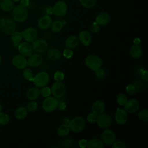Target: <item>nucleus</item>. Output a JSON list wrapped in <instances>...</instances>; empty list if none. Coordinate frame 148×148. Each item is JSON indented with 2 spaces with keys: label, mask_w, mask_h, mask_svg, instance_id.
<instances>
[{
  "label": "nucleus",
  "mask_w": 148,
  "mask_h": 148,
  "mask_svg": "<svg viewBox=\"0 0 148 148\" xmlns=\"http://www.w3.org/2000/svg\"><path fill=\"white\" fill-rule=\"evenodd\" d=\"M28 114V110L25 106H19L17 108L15 111V117L18 120L24 119Z\"/></svg>",
  "instance_id": "cd10ccee"
},
{
  "label": "nucleus",
  "mask_w": 148,
  "mask_h": 148,
  "mask_svg": "<svg viewBox=\"0 0 148 148\" xmlns=\"http://www.w3.org/2000/svg\"><path fill=\"white\" fill-rule=\"evenodd\" d=\"M97 115L95 114L94 113H89L87 116V120L90 123H94L96 122V119H97Z\"/></svg>",
  "instance_id": "37998d69"
},
{
  "label": "nucleus",
  "mask_w": 148,
  "mask_h": 148,
  "mask_svg": "<svg viewBox=\"0 0 148 148\" xmlns=\"http://www.w3.org/2000/svg\"><path fill=\"white\" fill-rule=\"evenodd\" d=\"M27 65L31 67H37L40 65L43 62V57L40 53L32 54L28 57V60H27Z\"/></svg>",
  "instance_id": "ddd939ff"
},
{
  "label": "nucleus",
  "mask_w": 148,
  "mask_h": 148,
  "mask_svg": "<svg viewBox=\"0 0 148 148\" xmlns=\"http://www.w3.org/2000/svg\"><path fill=\"white\" fill-rule=\"evenodd\" d=\"M103 146V143L100 139L93 138L87 141V147L88 148H102Z\"/></svg>",
  "instance_id": "bb28decb"
},
{
  "label": "nucleus",
  "mask_w": 148,
  "mask_h": 148,
  "mask_svg": "<svg viewBox=\"0 0 148 148\" xmlns=\"http://www.w3.org/2000/svg\"><path fill=\"white\" fill-rule=\"evenodd\" d=\"M51 18L47 15L42 16L38 21V25L42 29H46L50 27L52 23Z\"/></svg>",
  "instance_id": "6ab92c4d"
},
{
  "label": "nucleus",
  "mask_w": 148,
  "mask_h": 148,
  "mask_svg": "<svg viewBox=\"0 0 148 148\" xmlns=\"http://www.w3.org/2000/svg\"><path fill=\"white\" fill-rule=\"evenodd\" d=\"M2 105H1V104L0 103V112H1V110H2Z\"/></svg>",
  "instance_id": "5fc2aeb1"
},
{
  "label": "nucleus",
  "mask_w": 148,
  "mask_h": 148,
  "mask_svg": "<svg viewBox=\"0 0 148 148\" xmlns=\"http://www.w3.org/2000/svg\"><path fill=\"white\" fill-rule=\"evenodd\" d=\"M69 128L67 124H62L60 125L57 130V132L58 136H64L67 135L69 132Z\"/></svg>",
  "instance_id": "c756f323"
},
{
  "label": "nucleus",
  "mask_w": 148,
  "mask_h": 148,
  "mask_svg": "<svg viewBox=\"0 0 148 148\" xmlns=\"http://www.w3.org/2000/svg\"><path fill=\"white\" fill-rule=\"evenodd\" d=\"M138 118L142 121H147L148 110L147 109H142L138 113Z\"/></svg>",
  "instance_id": "c9c22d12"
},
{
  "label": "nucleus",
  "mask_w": 148,
  "mask_h": 148,
  "mask_svg": "<svg viewBox=\"0 0 148 148\" xmlns=\"http://www.w3.org/2000/svg\"><path fill=\"white\" fill-rule=\"evenodd\" d=\"M27 109L29 112H34L38 108V103L35 101H31L27 105Z\"/></svg>",
  "instance_id": "4c0bfd02"
},
{
  "label": "nucleus",
  "mask_w": 148,
  "mask_h": 148,
  "mask_svg": "<svg viewBox=\"0 0 148 148\" xmlns=\"http://www.w3.org/2000/svg\"><path fill=\"white\" fill-rule=\"evenodd\" d=\"M73 51L72 50V49H68V48H66L63 51V56L64 57H65L66 58H71L72 56H73Z\"/></svg>",
  "instance_id": "79ce46f5"
},
{
  "label": "nucleus",
  "mask_w": 148,
  "mask_h": 148,
  "mask_svg": "<svg viewBox=\"0 0 148 148\" xmlns=\"http://www.w3.org/2000/svg\"><path fill=\"white\" fill-rule=\"evenodd\" d=\"M101 139L103 143L111 145L116 140V135L111 130H105L101 134Z\"/></svg>",
  "instance_id": "f8f14e48"
},
{
  "label": "nucleus",
  "mask_w": 148,
  "mask_h": 148,
  "mask_svg": "<svg viewBox=\"0 0 148 148\" xmlns=\"http://www.w3.org/2000/svg\"><path fill=\"white\" fill-rule=\"evenodd\" d=\"M50 27L51 30L53 33H58L62 30L63 24L61 21H54V22H52Z\"/></svg>",
  "instance_id": "7c9ffc66"
},
{
  "label": "nucleus",
  "mask_w": 148,
  "mask_h": 148,
  "mask_svg": "<svg viewBox=\"0 0 148 148\" xmlns=\"http://www.w3.org/2000/svg\"><path fill=\"white\" fill-rule=\"evenodd\" d=\"M66 103H65V102H64L63 101H58V108L61 110H64L65 108H66Z\"/></svg>",
  "instance_id": "09e8293b"
},
{
  "label": "nucleus",
  "mask_w": 148,
  "mask_h": 148,
  "mask_svg": "<svg viewBox=\"0 0 148 148\" xmlns=\"http://www.w3.org/2000/svg\"><path fill=\"white\" fill-rule=\"evenodd\" d=\"M12 64L18 69H24L27 65V60L21 54L14 56L12 58Z\"/></svg>",
  "instance_id": "f3484780"
},
{
  "label": "nucleus",
  "mask_w": 148,
  "mask_h": 148,
  "mask_svg": "<svg viewBox=\"0 0 148 148\" xmlns=\"http://www.w3.org/2000/svg\"><path fill=\"white\" fill-rule=\"evenodd\" d=\"M49 78V75L47 72L42 71L38 73L34 76L32 82L36 87L41 88L46 86L48 84Z\"/></svg>",
  "instance_id": "423d86ee"
},
{
  "label": "nucleus",
  "mask_w": 148,
  "mask_h": 148,
  "mask_svg": "<svg viewBox=\"0 0 148 148\" xmlns=\"http://www.w3.org/2000/svg\"><path fill=\"white\" fill-rule=\"evenodd\" d=\"M18 50L20 54L24 57H29L34 51L31 45L26 41L22 42L18 45Z\"/></svg>",
  "instance_id": "4468645a"
},
{
  "label": "nucleus",
  "mask_w": 148,
  "mask_h": 148,
  "mask_svg": "<svg viewBox=\"0 0 148 148\" xmlns=\"http://www.w3.org/2000/svg\"><path fill=\"white\" fill-rule=\"evenodd\" d=\"M99 29H100L99 25L97 23H96L95 21V22H94L91 24L90 29V31L92 33H93V34H97L99 31Z\"/></svg>",
  "instance_id": "a19ab883"
},
{
  "label": "nucleus",
  "mask_w": 148,
  "mask_h": 148,
  "mask_svg": "<svg viewBox=\"0 0 148 148\" xmlns=\"http://www.w3.org/2000/svg\"><path fill=\"white\" fill-rule=\"evenodd\" d=\"M23 76L25 80L28 81H32L34 77V72L31 69L27 68L23 71Z\"/></svg>",
  "instance_id": "473e14b6"
},
{
  "label": "nucleus",
  "mask_w": 148,
  "mask_h": 148,
  "mask_svg": "<svg viewBox=\"0 0 148 148\" xmlns=\"http://www.w3.org/2000/svg\"><path fill=\"white\" fill-rule=\"evenodd\" d=\"M51 94V89L49 87L44 86L41 87V89L40 90V94L43 97H47L50 95Z\"/></svg>",
  "instance_id": "e433bc0d"
},
{
  "label": "nucleus",
  "mask_w": 148,
  "mask_h": 148,
  "mask_svg": "<svg viewBox=\"0 0 148 148\" xmlns=\"http://www.w3.org/2000/svg\"><path fill=\"white\" fill-rule=\"evenodd\" d=\"M110 20L109 14L106 12H101L95 17V22L99 25L105 26L107 25Z\"/></svg>",
  "instance_id": "412c9836"
},
{
  "label": "nucleus",
  "mask_w": 148,
  "mask_h": 148,
  "mask_svg": "<svg viewBox=\"0 0 148 148\" xmlns=\"http://www.w3.org/2000/svg\"><path fill=\"white\" fill-rule=\"evenodd\" d=\"M78 39L79 42L85 46H88L92 41L91 35L87 31H82L79 34Z\"/></svg>",
  "instance_id": "a211bd4d"
},
{
  "label": "nucleus",
  "mask_w": 148,
  "mask_h": 148,
  "mask_svg": "<svg viewBox=\"0 0 148 148\" xmlns=\"http://www.w3.org/2000/svg\"><path fill=\"white\" fill-rule=\"evenodd\" d=\"M65 86L62 82H54L51 88V92L53 97L56 98H61L63 97L65 94Z\"/></svg>",
  "instance_id": "0eeeda50"
},
{
  "label": "nucleus",
  "mask_w": 148,
  "mask_h": 148,
  "mask_svg": "<svg viewBox=\"0 0 148 148\" xmlns=\"http://www.w3.org/2000/svg\"><path fill=\"white\" fill-rule=\"evenodd\" d=\"M130 54L133 58H139L142 55V50L138 45L134 44L130 47Z\"/></svg>",
  "instance_id": "393cba45"
},
{
  "label": "nucleus",
  "mask_w": 148,
  "mask_h": 148,
  "mask_svg": "<svg viewBox=\"0 0 148 148\" xmlns=\"http://www.w3.org/2000/svg\"><path fill=\"white\" fill-rule=\"evenodd\" d=\"M58 100L54 97L49 96L45 97L42 102L43 109L46 112L54 111L58 107Z\"/></svg>",
  "instance_id": "39448f33"
},
{
  "label": "nucleus",
  "mask_w": 148,
  "mask_h": 148,
  "mask_svg": "<svg viewBox=\"0 0 148 148\" xmlns=\"http://www.w3.org/2000/svg\"><path fill=\"white\" fill-rule=\"evenodd\" d=\"M13 45L14 46H17L20 42L21 41L23 37L21 32H16L14 31L13 33L11 34V38H10Z\"/></svg>",
  "instance_id": "c85d7f7f"
},
{
  "label": "nucleus",
  "mask_w": 148,
  "mask_h": 148,
  "mask_svg": "<svg viewBox=\"0 0 148 148\" xmlns=\"http://www.w3.org/2000/svg\"><path fill=\"white\" fill-rule=\"evenodd\" d=\"M124 110L130 113H132L136 112L139 108V102L136 99H131L127 100V102L124 105Z\"/></svg>",
  "instance_id": "2eb2a0df"
},
{
  "label": "nucleus",
  "mask_w": 148,
  "mask_h": 148,
  "mask_svg": "<svg viewBox=\"0 0 148 148\" xmlns=\"http://www.w3.org/2000/svg\"><path fill=\"white\" fill-rule=\"evenodd\" d=\"M64 73L60 71H56L54 74V79L56 82H62L64 79Z\"/></svg>",
  "instance_id": "58836bf2"
},
{
  "label": "nucleus",
  "mask_w": 148,
  "mask_h": 148,
  "mask_svg": "<svg viewBox=\"0 0 148 148\" xmlns=\"http://www.w3.org/2000/svg\"><path fill=\"white\" fill-rule=\"evenodd\" d=\"M21 35L24 40L29 43L32 42L37 38L38 32L35 28L29 27L23 30L21 32Z\"/></svg>",
  "instance_id": "1a4fd4ad"
},
{
  "label": "nucleus",
  "mask_w": 148,
  "mask_h": 148,
  "mask_svg": "<svg viewBox=\"0 0 148 148\" xmlns=\"http://www.w3.org/2000/svg\"><path fill=\"white\" fill-rule=\"evenodd\" d=\"M10 121L9 116L8 114L3 112H0V125H5L9 123Z\"/></svg>",
  "instance_id": "72a5a7b5"
},
{
  "label": "nucleus",
  "mask_w": 148,
  "mask_h": 148,
  "mask_svg": "<svg viewBox=\"0 0 148 148\" xmlns=\"http://www.w3.org/2000/svg\"><path fill=\"white\" fill-rule=\"evenodd\" d=\"M126 91L130 95H133L136 92V88L134 84H130L126 87Z\"/></svg>",
  "instance_id": "ea45409f"
},
{
  "label": "nucleus",
  "mask_w": 148,
  "mask_h": 148,
  "mask_svg": "<svg viewBox=\"0 0 148 148\" xmlns=\"http://www.w3.org/2000/svg\"><path fill=\"white\" fill-rule=\"evenodd\" d=\"M69 130L74 132H80L83 131L86 125L84 119L80 116H77L69 121L68 124Z\"/></svg>",
  "instance_id": "20e7f679"
},
{
  "label": "nucleus",
  "mask_w": 148,
  "mask_h": 148,
  "mask_svg": "<svg viewBox=\"0 0 148 148\" xmlns=\"http://www.w3.org/2000/svg\"><path fill=\"white\" fill-rule=\"evenodd\" d=\"M28 17V11L25 7L19 5L12 10V17L13 20L18 23L25 21Z\"/></svg>",
  "instance_id": "f257e3e1"
},
{
  "label": "nucleus",
  "mask_w": 148,
  "mask_h": 148,
  "mask_svg": "<svg viewBox=\"0 0 148 148\" xmlns=\"http://www.w3.org/2000/svg\"><path fill=\"white\" fill-rule=\"evenodd\" d=\"M79 43V40L78 37L75 35H71L68 36L65 42V46L66 48L73 49L76 48Z\"/></svg>",
  "instance_id": "5701e85b"
},
{
  "label": "nucleus",
  "mask_w": 148,
  "mask_h": 148,
  "mask_svg": "<svg viewBox=\"0 0 148 148\" xmlns=\"http://www.w3.org/2000/svg\"><path fill=\"white\" fill-rule=\"evenodd\" d=\"M1 63H2V57H1V56H0V65L1 64Z\"/></svg>",
  "instance_id": "6e6d98bb"
},
{
  "label": "nucleus",
  "mask_w": 148,
  "mask_h": 148,
  "mask_svg": "<svg viewBox=\"0 0 148 148\" xmlns=\"http://www.w3.org/2000/svg\"><path fill=\"white\" fill-rule=\"evenodd\" d=\"M79 146L81 148H85L87 147V140L85 139H80L78 142Z\"/></svg>",
  "instance_id": "de8ad7c7"
},
{
  "label": "nucleus",
  "mask_w": 148,
  "mask_h": 148,
  "mask_svg": "<svg viewBox=\"0 0 148 148\" xmlns=\"http://www.w3.org/2000/svg\"><path fill=\"white\" fill-rule=\"evenodd\" d=\"M96 122L100 128L106 129L111 125L112 120L109 114L103 113L97 116Z\"/></svg>",
  "instance_id": "6e6552de"
},
{
  "label": "nucleus",
  "mask_w": 148,
  "mask_h": 148,
  "mask_svg": "<svg viewBox=\"0 0 148 148\" xmlns=\"http://www.w3.org/2000/svg\"><path fill=\"white\" fill-rule=\"evenodd\" d=\"M86 66L92 71H97L101 68L102 61L96 55H89L85 59Z\"/></svg>",
  "instance_id": "7ed1b4c3"
},
{
  "label": "nucleus",
  "mask_w": 148,
  "mask_h": 148,
  "mask_svg": "<svg viewBox=\"0 0 148 148\" xmlns=\"http://www.w3.org/2000/svg\"><path fill=\"white\" fill-rule=\"evenodd\" d=\"M61 57L60 51L55 47H51L47 51V57L51 61H58Z\"/></svg>",
  "instance_id": "4be33fe9"
},
{
  "label": "nucleus",
  "mask_w": 148,
  "mask_h": 148,
  "mask_svg": "<svg viewBox=\"0 0 148 148\" xmlns=\"http://www.w3.org/2000/svg\"><path fill=\"white\" fill-rule=\"evenodd\" d=\"M116 100L117 103L121 105V106H124L125 103L127 102L128 99L125 94L123 93H120L117 95L116 97Z\"/></svg>",
  "instance_id": "f704fd0d"
},
{
  "label": "nucleus",
  "mask_w": 148,
  "mask_h": 148,
  "mask_svg": "<svg viewBox=\"0 0 148 148\" xmlns=\"http://www.w3.org/2000/svg\"><path fill=\"white\" fill-rule=\"evenodd\" d=\"M141 76H142V78L144 80H145L146 82H147V70L143 71L142 72Z\"/></svg>",
  "instance_id": "8fccbe9b"
},
{
  "label": "nucleus",
  "mask_w": 148,
  "mask_h": 148,
  "mask_svg": "<svg viewBox=\"0 0 148 148\" xmlns=\"http://www.w3.org/2000/svg\"><path fill=\"white\" fill-rule=\"evenodd\" d=\"M52 11L57 16H64L68 11V5L65 1H58L54 5Z\"/></svg>",
  "instance_id": "9d476101"
},
{
  "label": "nucleus",
  "mask_w": 148,
  "mask_h": 148,
  "mask_svg": "<svg viewBox=\"0 0 148 148\" xmlns=\"http://www.w3.org/2000/svg\"><path fill=\"white\" fill-rule=\"evenodd\" d=\"M29 3V0H21V1H20V5L25 8L28 6Z\"/></svg>",
  "instance_id": "3c124183"
},
{
  "label": "nucleus",
  "mask_w": 148,
  "mask_h": 148,
  "mask_svg": "<svg viewBox=\"0 0 148 148\" xmlns=\"http://www.w3.org/2000/svg\"><path fill=\"white\" fill-rule=\"evenodd\" d=\"M40 95V90L37 87H33L29 88L27 92V97L31 101H35Z\"/></svg>",
  "instance_id": "b1692460"
},
{
  "label": "nucleus",
  "mask_w": 148,
  "mask_h": 148,
  "mask_svg": "<svg viewBox=\"0 0 148 148\" xmlns=\"http://www.w3.org/2000/svg\"><path fill=\"white\" fill-rule=\"evenodd\" d=\"M96 76L99 79H102L105 75V72L102 69H99L98 71H95Z\"/></svg>",
  "instance_id": "49530a36"
},
{
  "label": "nucleus",
  "mask_w": 148,
  "mask_h": 148,
  "mask_svg": "<svg viewBox=\"0 0 148 148\" xmlns=\"http://www.w3.org/2000/svg\"><path fill=\"white\" fill-rule=\"evenodd\" d=\"M80 4L85 8L90 9L94 6L97 0H79Z\"/></svg>",
  "instance_id": "2f4dec72"
},
{
  "label": "nucleus",
  "mask_w": 148,
  "mask_h": 148,
  "mask_svg": "<svg viewBox=\"0 0 148 148\" xmlns=\"http://www.w3.org/2000/svg\"><path fill=\"white\" fill-rule=\"evenodd\" d=\"M0 8L5 12H10L14 8V2L12 0H1L0 2Z\"/></svg>",
  "instance_id": "a878e982"
},
{
  "label": "nucleus",
  "mask_w": 148,
  "mask_h": 148,
  "mask_svg": "<svg viewBox=\"0 0 148 148\" xmlns=\"http://www.w3.org/2000/svg\"><path fill=\"white\" fill-rule=\"evenodd\" d=\"M134 44L139 45V43H140V40H139V39H138V38H136V39L134 40Z\"/></svg>",
  "instance_id": "864d4df0"
},
{
  "label": "nucleus",
  "mask_w": 148,
  "mask_h": 148,
  "mask_svg": "<svg viewBox=\"0 0 148 148\" xmlns=\"http://www.w3.org/2000/svg\"><path fill=\"white\" fill-rule=\"evenodd\" d=\"M13 2H18L20 0H12Z\"/></svg>",
  "instance_id": "4d7b16f0"
},
{
  "label": "nucleus",
  "mask_w": 148,
  "mask_h": 148,
  "mask_svg": "<svg viewBox=\"0 0 148 148\" xmlns=\"http://www.w3.org/2000/svg\"><path fill=\"white\" fill-rule=\"evenodd\" d=\"M69 120L68 118H64L63 120H62V122H63V124H68L69 123Z\"/></svg>",
  "instance_id": "603ef678"
},
{
  "label": "nucleus",
  "mask_w": 148,
  "mask_h": 148,
  "mask_svg": "<svg viewBox=\"0 0 148 148\" xmlns=\"http://www.w3.org/2000/svg\"><path fill=\"white\" fill-rule=\"evenodd\" d=\"M62 145L66 147H70L73 145V140L71 138H66L63 140Z\"/></svg>",
  "instance_id": "a18cd8bd"
},
{
  "label": "nucleus",
  "mask_w": 148,
  "mask_h": 148,
  "mask_svg": "<svg viewBox=\"0 0 148 148\" xmlns=\"http://www.w3.org/2000/svg\"><path fill=\"white\" fill-rule=\"evenodd\" d=\"M33 51L37 53H43L47 51L48 48V44L47 42L43 39H36L32 42L31 45Z\"/></svg>",
  "instance_id": "9b49d317"
},
{
  "label": "nucleus",
  "mask_w": 148,
  "mask_h": 148,
  "mask_svg": "<svg viewBox=\"0 0 148 148\" xmlns=\"http://www.w3.org/2000/svg\"><path fill=\"white\" fill-rule=\"evenodd\" d=\"M91 110L97 116L103 113L105 110V105L102 101L97 100L95 101L91 106Z\"/></svg>",
  "instance_id": "aec40b11"
},
{
  "label": "nucleus",
  "mask_w": 148,
  "mask_h": 148,
  "mask_svg": "<svg viewBox=\"0 0 148 148\" xmlns=\"http://www.w3.org/2000/svg\"><path fill=\"white\" fill-rule=\"evenodd\" d=\"M114 119L117 124L123 125L125 124L128 120L127 112L124 109L117 108L116 111Z\"/></svg>",
  "instance_id": "dca6fc26"
},
{
  "label": "nucleus",
  "mask_w": 148,
  "mask_h": 148,
  "mask_svg": "<svg viewBox=\"0 0 148 148\" xmlns=\"http://www.w3.org/2000/svg\"><path fill=\"white\" fill-rule=\"evenodd\" d=\"M0 29L4 34L11 35L16 29L15 21L11 18H2L0 20Z\"/></svg>",
  "instance_id": "f03ea898"
},
{
  "label": "nucleus",
  "mask_w": 148,
  "mask_h": 148,
  "mask_svg": "<svg viewBox=\"0 0 148 148\" xmlns=\"http://www.w3.org/2000/svg\"><path fill=\"white\" fill-rule=\"evenodd\" d=\"M113 148H125L126 147V145L122 141H114V142L112 144Z\"/></svg>",
  "instance_id": "c03bdc74"
}]
</instances>
